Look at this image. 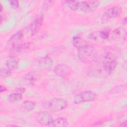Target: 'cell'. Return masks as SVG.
I'll list each match as a JSON object with an SVG mask.
<instances>
[{
    "label": "cell",
    "mask_w": 127,
    "mask_h": 127,
    "mask_svg": "<svg viewBox=\"0 0 127 127\" xmlns=\"http://www.w3.org/2000/svg\"><path fill=\"white\" fill-rule=\"evenodd\" d=\"M38 75L34 72H30L24 75L23 80L28 84H33L37 80Z\"/></svg>",
    "instance_id": "cell-14"
},
{
    "label": "cell",
    "mask_w": 127,
    "mask_h": 127,
    "mask_svg": "<svg viewBox=\"0 0 127 127\" xmlns=\"http://www.w3.org/2000/svg\"><path fill=\"white\" fill-rule=\"evenodd\" d=\"M112 39L116 41L125 40L127 37L126 30L123 27H119L115 29L112 33Z\"/></svg>",
    "instance_id": "cell-12"
},
{
    "label": "cell",
    "mask_w": 127,
    "mask_h": 127,
    "mask_svg": "<svg viewBox=\"0 0 127 127\" xmlns=\"http://www.w3.org/2000/svg\"><path fill=\"white\" fill-rule=\"evenodd\" d=\"M99 5L100 1L98 0H78L77 10L84 13H90L96 10Z\"/></svg>",
    "instance_id": "cell-3"
},
{
    "label": "cell",
    "mask_w": 127,
    "mask_h": 127,
    "mask_svg": "<svg viewBox=\"0 0 127 127\" xmlns=\"http://www.w3.org/2000/svg\"><path fill=\"white\" fill-rule=\"evenodd\" d=\"M89 38L91 40L97 42H100L101 40H102L100 36V31H96L93 32L90 35Z\"/></svg>",
    "instance_id": "cell-22"
},
{
    "label": "cell",
    "mask_w": 127,
    "mask_h": 127,
    "mask_svg": "<svg viewBox=\"0 0 127 127\" xmlns=\"http://www.w3.org/2000/svg\"><path fill=\"white\" fill-rule=\"evenodd\" d=\"M127 18L126 17H125L124 19H123V24H126V23H127Z\"/></svg>",
    "instance_id": "cell-31"
},
{
    "label": "cell",
    "mask_w": 127,
    "mask_h": 127,
    "mask_svg": "<svg viewBox=\"0 0 127 127\" xmlns=\"http://www.w3.org/2000/svg\"><path fill=\"white\" fill-rule=\"evenodd\" d=\"M97 97V94L91 90L84 91L77 94L73 98V103L79 104L83 102H90L94 100Z\"/></svg>",
    "instance_id": "cell-4"
},
{
    "label": "cell",
    "mask_w": 127,
    "mask_h": 127,
    "mask_svg": "<svg viewBox=\"0 0 127 127\" xmlns=\"http://www.w3.org/2000/svg\"><path fill=\"white\" fill-rule=\"evenodd\" d=\"M35 103L30 100H25L23 101L21 105V108L26 112H30L33 110L35 108Z\"/></svg>",
    "instance_id": "cell-16"
},
{
    "label": "cell",
    "mask_w": 127,
    "mask_h": 127,
    "mask_svg": "<svg viewBox=\"0 0 127 127\" xmlns=\"http://www.w3.org/2000/svg\"><path fill=\"white\" fill-rule=\"evenodd\" d=\"M100 36L102 40H106L108 39L109 37V33L107 31H100Z\"/></svg>",
    "instance_id": "cell-27"
},
{
    "label": "cell",
    "mask_w": 127,
    "mask_h": 127,
    "mask_svg": "<svg viewBox=\"0 0 127 127\" xmlns=\"http://www.w3.org/2000/svg\"><path fill=\"white\" fill-rule=\"evenodd\" d=\"M72 44L77 49L87 44L86 41L80 36H74L72 38Z\"/></svg>",
    "instance_id": "cell-17"
},
{
    "label": "cell",
    "mask_w": 127,
    "mask_h": 127,
    "mask_svg": "<svg viewBox=\"0 0 127 127\" xmlns=\"http://www.w3.org/2000/svg\"><path fill=\"white\" fill-rule=\"evenodd\" d=\"M11 75V70L9 69L1 68L0 70V76L1 78H6Z\"/></svg>",
    "instance_id": "cell-24"
},
{
    "label": "cell",
    "mask_w": 127,
    "mask_h": 127,
    "mask_svg": "<svg viewBox=\"0 0 127 127\" xmlns=\"http://www.w3.org/2000/svg\"><path fill=\"white\" fill-rule=\"evenodd\" d=\"M127 121H125L122 123H121L120 126V127H127Z\"/></svg>",
    "instance_id": "cell-30"
},
{
    "label": "cell",
    "mask_w": 127,
    "mask_h": 127,
    "mask_svg": "<svg viewBox=\"0 0 127 127\" xmlns=\"http://www.w3.org/2000/svg\"><path fill=\"white\" fill-rule=\"evenodd\" d=\"M122 12V9L119 6H115L108 8L103 15L102 21L109 20L120 16Z\"/></svg>",
    "instance_id": "cell-6"
},
{
    "label": "cell",
    "mask_w": 127,
    "mask_h": 127,
    "mask_svg": "<svg viewBox=\"0 0 127 127\" xmlns=\"http://www.w3.org/2000/svg\"><path fill=\"white\" fill-rule=\"evenodd\" d=\"M117 63V60L102 61V65L106 73L109 75L111 74L115 70Z\"/></svg>",
    "instance_id": "cell-11"
},
{
    "label": "cell",
    "mask_w": 127,
    "mask_h": 127,
    "mask_svg": "<svg viewBox=\"0 0 127 127\" xmlns=\"http://www.w3.org/2000/svg\"><path fill=\"white\" fill-rule=\"evenodd\" d=\"M23 33L21 31H18L17 32L14 34L12 36H11V37L9 39V41L11 42H15L16 41H17L23 37Z\"/></svg>",
    "instance_id": "cell-21"
},
{
    "label": "cell",
    "mask_w": 127,
    "mask_h": 127,
    "mask_svg": "<svg viewBox=\"0 0 127 127\" xmlns=\"http://www.w3.org/2000/svg\"><path fill=\"white\" fill-rule=\"evenodd\" d=\"M10 6L13 9H16L19 6V1L16 0H10L8 1Z\"/></svg>",
    "instance_id": "cell-26"
},
{
    "label": "cell",
    "mask_w": 127,
    "mask_h": 127,
    "mask_svg": "<svg viewBox=\"0 0 127 127\" xmlns=\"http://www.w3.org/2000/svg\"><path fill=\"white\" fill-rule=\"evenodd\" d=\"M36 118L38 122L43 126H50L53 120L50 113L47 111L39 113L37 115Z\"/></svg>",
    "instance_id": "cell-10"
},
{
    "label": "cell",
    "mask_w": 127,
    "mask_h": 127,
    "mask_svg": "<svg viewBox=\"0 0 127 127\" xmlns=\"http://www.w3.org/2000/svg\"><path fill=\"white\" fill-rule=\"evenodd\" d=\"M127 87V85H119L118 86H116L113 88L110 92L112 94H116V93H119L121 92H122L124 91Z\"/></svg>",
    "instance_id": "cell-23"
},
{
    "label": "cell",
    "mask_w": 127,
    "mask_h": 127,
    "mask_svg": "<svg viewBox=\"0 0 127 127\" xmlns=\"http://www.w3.org/2000/svg\"><path fill=\"white\" fill-rule=\"evenodd\" d=\"M6 67L10 70H15L18 65V61L16 59L7 60L5 62Z\"/></svg>",
    "instance_id": "cell-18"
},
{
    "label": "cell",
    "mask_w": 127,
    "mask_h": 127,
    "mask_svg": "<svg viewBox=\"0 0 127 127\" xmlns=\"http://www.w3.org/2000/svg\"><path fill=\"white\" fill-rule=\"evenodd\" d=\"M120 55V50L116 47L107 48L103 53L102 61L117 60Z\"/></svg>",
    "instance_id": "cell-7"
},
{
    "label": "cell",
    "mask_w": 127,
    "mask_h": 127,
    "mask_svg": "<svg viewBox=\"0 0 127 127\" xmlns=\"http://www.w3.org/2000/svg\"><path fill=\"white\" fill-rule=\"evenodd\" d=\"M43 20L44 18L43 15H40L37 16V17L30 24L29 28L31 36H34L38 32L43 24Z\"/></svg>",
    "instance_id": "cell-9"
},
{
    "label": "cell",
    "mask_w": 127,
    "mask_h": 127,
    "mask_svg": "<svg viewBox=\"0 0 127 127\" xmlns=\"http://www.w3.org/2000/svg\"><path fill=\"white\" fill-rule=\"evenodd\" d=\"M54 72L58 76L62 78H66L71 73V68L65 64H59L56 65L54 69Z\"/></svg>",
    "instance_id": "cell-8"
},
{
    "label": "cell",
    "mask_w": 127,
    "mask_h": 127,
    "mask_svg": "<svg viewBox=\"0 0 127 127\" xmlns=\"http://www.w3.org/2000/svg\"><path fill=\"white\" fill-rule=\"evenodd\" d=\"M6 90H7V88L5 86H3L2 85H0V93L5 92Z\"/></svg>",
    "instance_id": "cell-29"
},
{
    "label": "cell",
    "mask_w": 127,
    "mask_h": 127,
    "mask_svg": "<svg viewBox=\"0 0 127 127\" xmlns=\"http://www.w3.org/2000/svg\"><path fill=\"white\" fill-rule=\"evenodd\" d=\"M77 55L79 59L86 64L92 63L97 58L96 50L92 46L88 44L78 49Z\"/></svg>",
    "instance_id": "cell-1"
},
{
    "label": "cell",
    "mask_w": 127,
    "mask_h": 127,
    "mask_svg": "<svg viewBox=\"0 0 127 127\" xmlns=\"http://www.w3.org/2000/svg\"><path fill=\"white\" fill-rule=\"evenodd\" d=\"M30 43H28L16 44L13 46L12 49L15 52H20L28 49L30 47Z\"/></svg>",
    "instance_id": "cell-19"
},
{
    "label": "cell",
    "mask_w": 127,
    "mask_h": 127,
    "mask_svg": "<svg viewBox=\"0 0 127 127\" xmlns=\"http://www.w3.org/2000/svg\"><path fill=\"white\" fill-rule=\"evenodd\" d=\"M55 1L53 0H46L43 3V6L44 7V9H46V10L50 8L54 3Z\"/></svg>",
    "instance_id": "cell-25"
},
{
    "label": "cell",
    "mask_w": 127,
    "mask_h": 127,
    "mask_svg": "<svg viewBox=\"0 0 127 127\" xmlns=\"http://www.w3.org/2000/svg\"><path fill=\"white\" fill-rule=\"evenodd\" d=\"M7 126L8 127H16V126H15V125H8Z\"/></svg>",
    "instance_id": "cell-33"
},
{
    "label": "cell",
    "mask_w": 127,
    "mask_h": 127,
    "mask_svg": "<svg viewBox=\"0 0 127 127\" xmlns=\"http://www.w3.org/2000/svg\"><path fill=\"white\" fill-rule=\"evenodd\" d=\"M68 125V123L66 119L63 117H60L53 120L50 126L64 127H67Z\"/></svg>",
    "instance_id": "cell-15"
},
{
    "label": "cell",
    "mask_w": 127,
    "mask_h": 127,
    "mask_svg": "<svg viewBox=\"0 0 127 127\" xmlns=\"http://www.w3.org/2000/svg\"><path fill=\"white\" fill-rule=\"evenodd\" d=\"M2 9H3V7H2L1 4H0V12H2Z\"/></svg>",
    "instance_id": "cell-32"
},
{
    "label": "cell",
    "mask_w": 127,
    "mask_h": 127,
    "mask_svg": "<svg viewBox=\"0 0 127 127\" xmlns=\"http://www.w3.org/2000/svg\"><path fill=\"white\" fill-rule=\"evenodd\" d=\"M22 98V94L13 92L10 94L8 97V100L10 102H15L21 100Z\"/></svg>",
    "instance_id": "cell-20"
},
{
    "label": "cell",
    "mask_w": 127,
    "mask_h": 127,
    "mask_svg": "<svg viewBox=\"0 0 127 127\" xmlns=\"http://www.w3.org/2000/svg\"><path fill=\"white\" fill-rule=\"evenodd\" d=\"M25 89L24 88H18L15 89L14 91L13 92H16L20 94H22L25 92Z\"/></svg>",
    "instance_id": "cell-28"
},
{
    "label": "cell",
    "mask_w": 127,
    "mask_h": 127,
    "mask_svg": "<svg viewBox=\"0 0 127 127\" xmlns=\"http://www.w3.org/2000/svg\"><path fill=\"white\" fill-rule=\"evenodd\" d=\"M39 65L40 68L43 70H50L53 67V61L50 57L46 56L40 59Z\"/></svg>",
    "instance_id": "cell-13"
},
{
    "label": "cell",
    "mask_w": 127,
    "mask_h": 127,
    "mask_svg": "<svg viewBox=\"0 0 127 127\" xmlns=\"http://www.w3.org/2000/svg\"><path fill=\"white\" fill-rule=\"evenodd\" d=\"M67 105V101L63 98H55L51 99L45 104V108L52 112H57L64 110Z\"/></svg>",
    "instance_id": "cell-2"
},
{
    "label": "cell",
    "mask_w": 127,
    "mask_h": 127,
    "mask_svg": "<svg viewBox=\"0 0 127 127\" xmlns=\"http://www.w3.org/2000/svg\"><path fill=\"white\" fill-rule=\"evenodd\" d=\"M86 74L90 76L96 77H104L108 75L106 73L102 65H95L89 67L86 71Z\"/></svg>",
    "instance_id": "cell-5"
}]
</instances>
